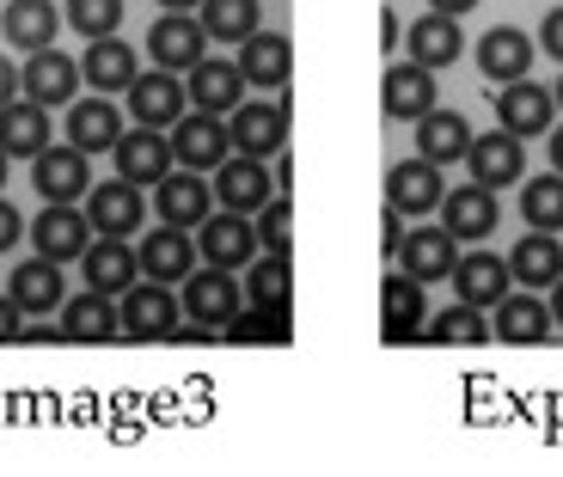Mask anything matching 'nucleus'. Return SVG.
I'll return each instance as SVG.
<instances>
[{"label":"nucleus","instance_id":"23","mask_svg":"<svg viewBox=\"0 0 563 477\" xmlns=\"http://www.w3.org/2000/svg\"><path fill=\"white\" fill-rule=\"evenodd\" d=\"M441 166H429V159H398L393 171H386V202H393L398 214H429V209H441Z\"/></svg>","mask_w":563,"mask_h":477},{"label":"nucleus","instance_id":"7","mask_svg":"<svg viewBox=\"0 0 563 477\" xmlns=\"http://www.w3.org/2000/svg\"><path fill=\"white\" fill-rule=\"evenodd\" d=\"M31 245H37V257H49V264H74V257L92 245V221H86L80 202H43V214L31 221Z\"/></svg>","mask_w":563,"mask_h":477},{"label":"nucleus","instance_id":"49","mask_svg":"<svg viewBox=\"0 0 563 477\" xmlns=\"http://www.w3.org/2000/svg\"><path fill=\"white\" fill-rule=\"evenodd\" d=\"M13 99H19V68L0 56V104H13Z\"/></svg>","mask_w":563,"mask_h":477},{"label":"nucleus","instance_id":"31","mask_svg":"<svg viewBox=\"0 0 563 477\" xmlns=\"http://www.w3.org/2000/svg\"><path fill=\"white\" fill-rule=\"evenodd\" d=\"M508 257H490V252H465L460 264H453V288H460V300L465 307H484L490 312L496 300L508 295Z\"/></svg>","mask_w":563,"mask_h":477},{"label":"nucleus","instance_id":"8","mask_svg":"<svg viewBox=\"0 0 563 477\" xmlns=\"http://www.w3.org/2000/svg\"><path fill=\"white\" fill-rule=\"evenodd\" d=\"M147 56H154V68L190 74L209 56V31H202L197 13H159L154 31H147Z\"/></svg>","mask_w":563,"mask_h":477},{"label":"nucleus","instance_id":"36","mask_svg":"<svg viewBox=\"0 0 563 477\" xmlns=\"http://www.w3.org/2000/svg\"><path fill=\"white\" fill-rule=\"evenodd\" d=\"M0 31H7V43H19V49H49L56 31H62V13L49 0H7Z\"/></svg>","mask_w":563,"mask_h":477},{"label":"nucleus","instance_id":"55","mask_svg":"<svg viewBox=\"0 0 563 477\" xmlns=\"http://www.w3.org/2000/svg\"><path fill=\"white\" fill-rule=\"evenodd\" d=\"M551 99H558V111H563V80H558V86H551Z\"/></svg>","mask_w":563,"mask_h":477},{"label":"nucleus","instance_id":"27","mask_svg":"<svg viewBox=\"0 0 563 477\" xmlns=\"http://www.w3.org/2000/svg\"><path fill=\"white\" fill-rule=\"evenodd\" d=\"M141 74V56L129 49L123 37H92L80 56V80L92 92H129V80Z\"/></svg>","mask_w":563,"mask_h":477},{"label":"nucleus","instance_id":"4","mask_svg":"<svg viewBox=\"0 0 563 477\" xmlns=\"http://www.w3.org/2000/svg\"><path fill=\"white\" fill-rule=\"evenodd\" d=\"M154 214H159L166 226H184V233H197V226L214 214V184H202V171L172 166L166 178L154 184Z\"/></svg>","mask_w":563,"mask_h":477},{"label":"nucleus","instance_id":"13","mask_svg":"<svg viewBox=\"0 0 563 477\" xmlns=\"http://www.w3.org/2000/svg\"><path fill=\"white\" fill-rule=\"evenodd\" d=\"M80 269H86V288L92 295H123L129 281H141V252L129 239H111V233H92V245L80 252Z\"/></svg>","mask_w":563,"mask_h":477},{"label":"nucleus","instance_id":"22","mask_svg":"<svg viewBox=\"0 0 563 477\" xmlns=\"http://www.w3.org/2000/svg\"><path fill=\"white\" fill-rule=\"evenodd\" d=\"M453 264H460V239H453L448 226H417V233H405V245H398V269L417 276V281L453 276Z\"/></svg>","mask_w":563,"mask_h":477},{"label":"nucleus","instance_id":"50","mask_svg":"<svg viewBox=\"0 0 563 477\" xmlns=\"http://www.w3.org/2000/svg\"><path fill=\"white\" fill-rule=\"evenodd\" d=\"M398 37H405V31H398L393 7H386V13H380V49H386V56H393V43H398Z\"/></svg>","mask_w":563,"mask_h":477},{"label":"nucleus","instance_id":"28","mask_svg":"<svg viewBox=\"0 0 563 477\" xmlns=\"http://www.w3.org/2000/svg\"><path fill=\"white\" fill-rule=\"evenodd\" d=\"M496 221H503V209H496V190H484V184H465V190L441 197V226L453 239H490Z\"/></svg>","mask_w":563,"mask_h":477},{"label":"nucleus","instance_id":"12","mask_svg":"<svg viewBox=\"0 0 563 477\" xmlns=\"http://www.w3.org/2000/svg\"><path fill=\"white\" fill-rule=\"evenodd\" d=\"M31 184H37L43 202H80L86 190H92V166H86L80 147H43V154H31Z\"/></svg>","mask_w":563,"mask_h":477},{"label":"nucleus","instance_id":"32","mask_svg":"<svg viewBox=\"0 0 563 477\" xmlns=\"http://www.w3.org/2000/svg\"><path fill=\"white\" fill-rule=\"evenodd\" d=\"M465 147H472V123H465L460 111H429L417 117V154L429 159V166H453V159H465Z\"/></svg>","mask_w":563,"mask_h":477},{"label":"nucleus","instance_id":"10","mask_svg":"<svg viewBox=\"0 0 563 477\" xmlns=\"http://www.w3.org/2000/svg\"><path fill=\"white\" fill-rule=\"evenodd\" d=\"M129 117L135 123H147V129H172L184 117V104H190V92H184V80L172 68H147V74H135L129 80Z\"/></svg>","mask_w":563,"mask_h":477},{"label":"nucleus","instance_id":"37","mask_svg":"<svg viewBox=\"0 0 563 477\" xmlns=\"http://www.w3.org/2000/svg\"><path fill=\"white\" fill-rule=\"evenodd\" d=\"M508 276L515 281H527V288H551V281L563 276V245H558V233H527L521 245H515V257H508Z\"/></svg>","mask_w":563,"mask_h":477},{"label":"nucleus","instance_id":"54","mask_svg":"<svg viewBox=\"0 0 563 477\" xmlns=\"http://www.w3.org/2000/svg\"><path fill=\"white\" fill-rule=\"evenodd\" d=\"M159 7H166V13H197L202 0H159Z\"/></svg>","mask_w":563,"mask_h":477},{"label":"nucleus","instance_id":"19","mask_svg":"<svg viewBox=\"0 0 563 477\" xmlns=\"http://www.w3.org/2000/svg\"><path fill=\"white\" fill-rule=\"evenodd\" d=\"M533 37H527L521 25H490L478 37V68L490 86H508V80H527V68H533Z\"/></svg>","mask_w":563,"mask_h":477},{"label":"nucleus","instance_id":"3","mask_svg":"<svg viewBox=\"0 0 563 477\" xmlns=\"http://www.w3.org/2000/svg\"><path fill=\"white\" fill-rule=\"evenodd\" d=\"M166 135H172V159H178L184 171H214L227 154H233L227 117H209V111H184Z\"/></svg>","mask_w":563,"mask_h":477},{"label":"nucleus","instance_id":"33","mask_svg":"<svg viewBox=\"0 0 563 477\" xmlns=\"http://www.w3.org/2000/svg\"><path fill=\"white\" fill-rule=\"evenodd\" d=\"M43 147H49V111H43L37 99L0 104V154H7V159H31V154H43Z\"/></svg>","mask_w":563,"mask_h":477},{"label":"nucleus","instance_id":"11","mask_svg":"<svg viewBox=\"0 0 563 477\" xmlns=\"http://www.w3.org/2000/svg\"><path fill=\"white\" fill-rule=\"evenodd\" d=\"M422 324H429V300H422V281L405 276V269H386L380 281V337L386 343H417Z\"/></svg>","mask_w":563,"mask_h":477},{"label":"nucleus","instance_id":"2","mask_svg":"<svg viewBox=\"0 0 563 477\" xmlns=\"http://www.w3.org/2000/svg\"><path fill=\"white\" fill-rule=\"evenodd\" d=\"M264 252L257 245V226H252V214H233V209H214L209 221L197 226V257L202 264H214V269H233L240 276L252 257Z\"/></svg>","mask_w":563,"mask_h":477},{"label":"nucleus","instance_id":"39","mask_svg":"<svg viewBox=\"0 0 563 477\" xmlns=\"http://www.w3.org/2000/svg\"><path fill=\"white\" fill-rule=\"evenodd\" d=\"M245 300L269 312H288V252H257L245 264Z\"/></svg>","mask_w":563,"mask_h":477},{"label":"nucleus","instance_id":"47","mask_svg":"<svg viewBox=\"0 0 563 477\" xmlns=\"http://www.w3.org/2000/svg\"><path fill=\"white\" fill-rule=\"evenodd\" d=\"M19 337H25V312H19V300L7 295L0 300V343H19Z\"/></svg>","mask_w":563,"mask_h":477},{"label":"nucleus","instance_id":"34","mask_svg":"<svg viewBox=\"0 0 563 477\" xmlns=\"http://www.w3.org/2000/svg\"><path fill=\"white\" fill-rule=\"evenodd\" d=\"M380 104H386V117H405V123H417V117L435 104V74L417 68V62H398V68H386Z\"/></svg>","mask_w":563,"mask_h":477},{"label":"nucleus","instance_id":"38","mask_svg":"<svg viewBox=\"0 0 563 477\" xmlns=\"http://www.w3.org/2000/svg\"><path fill=\"white\" fill-rule=\"evenodd\" d=\"M209 43H245L252 31H264V7L257 0H202L197 7Z\"/></svg>","mask_w":563,"mask_h":477},{"label":"nucleus","instance_id":"46","mask_svg":"<svg viewBox=\"0 0 563 477\" xmlns=\"http://www.w3.org/2000/svg\"><path fill=\"white\" fill-rule=\"evenodd\" d=\"M539 43H545V56L563 62V7H551V13L539 19Z\"/></svg>","mask_w":563,"mask_h":477},{"label":"nucleus","instance_id":"18","mask_svg":"<svg viewBox=\"0 0 563 477\" xmlns=\"http://www.w3.org/2000/svg\"><path fill=\"white\" fill-rule=\"evenodd\" d=\"M19 86H25V99H37L43 111H49V104H74V92H80L86 80H80V62L56 56V43H49V49H31Z\"/></svg>","mask_w":563,"mask_h":477},{"label":"nucleus","instance_id":"14","mask_svg":"<svg viewBox=\"0 0 563 477\" xmlns=\"http://www.w3.org/2000/svg\"><path fill=\"white\" fill-rule=\"evenodd\" d=\"M558 123V99H551V86L539 80H508L503 99H496V129H508V135H545V129Z\"/></svg>","mask_w":563,"mask_h":477},{"label":"nucleus","instance_id":"15","mask_svg":"<svg viewBox=\"0 0 563 477\" xmlns=\"http://www.w3.org/2000/svg\"><path fill=\"white\" fill-rule=\"evenodd\" d=\"M227 141H233V154H252V159H269L282 154V141H288V111L282 104H233L227 111Z\"/></svg>","mask_w":563,"mask_h":477},{"label":"nucleus","instance_id":"21","mask_svg":"<svg viewBox=\"0 0 563 477\" xmlns=\"http://www.w3.org/2000/svg\"><path fill=\"white\" fill-rule=\"evenodd\" d=\"M184 92H190L197 111L227 117L245 99V74H240V62H227V56H202L197 68H190V80H184Z\"/></svg>","mask_w":563,"mask_h":477},{"label":"nucleus","instance_id":"40","mask_svg":"<svg viewBox=\"0 0 563 477\" xmlns=\"http://www.w3.org/2000/svg\"><path fill=\"white\" fill-rule=\"evenodd\" d=\"M521 214L539 233H563V171H539L521 178Z\"/></svg>","mask_w":563,"mask_h":477},{"label":"nucleus","instance_id":"17","mask_svg":"<svg viewBox=\"0 0 563 477\" xmlns=\"http://www.w3.org/2000/svg\"><path fill=\"white\" fill-rule=\"evenodd\" d=\"M86 221H92V233L129 239L141 221H147V197H141V184H129V178L99 184V190L86 197Z\"/></svg>","mask_w":563,"mask_h":477},{"label":"nucleus","instance_id":"43","mask_svg":"<svg viewBox=\"0 0 563 477\" xmlns=\"http://www.w3.org/2000/svg\"><path fill=\"white\" fill-rule=\"evenodd\" d=\"M68 25L80 31L86 43L117 37V25H123V0H68Z\"/></svg>","mask_w":563,"mask_h":477},{"label":"nucleus","instance_id":"52","mask_svg":"<svg viewBox=\"0 0 563 477\" xmlns=\"http://www.w3.org/2000/svg\"><path fill=\"white\" fill-rule=\"evenodd\" d=\"M429 7H435V13H453V19H460V13H472L478 0H429Z\"/></svg>","mask_w":563,"mask_h":477},{"label":"nucleus","instance_id":"26","mask_svg":"<svg viewBox=\"0 0 563 477\" xmlns=\"http://www.w3.org/2000/svg\"><path fill=\"white\" fill-rule=\"evenodd\" d=\"M405 43H410V62L417 68H453V62L465 56V31H460V19L453 13H429V19H417V25L405 31Z\"/></svg>","mask_w":563,"mask_h":477},{"label":"nucleus","instance_id":"1","mask_svg":"<svg viewBox=\"0 0 563 477\" xmlns=\"http://www.w3.org/2000/svg\"><path fill=\"white\" fill-rule=\"evenodd\" d=\"M117 300H123V307H117L123 337H135V343H166L184 319V300L172 295V281H129Z\"/></svg>","mask_w":563,"mask_h":477},{"label":"nucleus","instance_id":"24","mask_svg":"<svg viewBox=\"0 0 563 477\" xmlns=\"http://www.w3.org/2000/svg\"><path fill=\"white\" fill-rule=\"evenodd\" d=\"M240 74H245V86L282 92L288 74H295V49H288V37H282V31H252V37L240 43Z\"/></svg>","mask_w":563,"mask_h":477},{"label":"nucleus","instance_id":"25","mask_svg":"<svg viewBox=\"0 0 563 477\" xmlns=\"http://www.w3.org/2000/svg\"><path fill=\"white\" fill-rule=\"evenodd\" d=\"M135 252H141L147 281H184L190 269H197V233H184V226L159 221L154 233H147V245H135Z\"/></svg>","mask_w":563,"mask_h":477},{"label":"nucleus","instance_id":"30","mask_svg":"<svg viewBox=\"0 0 563 477\" xmlns=\"http://www.w3.org/2000/svg\"><path fill=\"white\" fill-rule=\"evenodd\" d=\"M551 300H539V288L533 295H503L496 300V337L503 343H521V350H533V343H545L551 337Z\"/></svg>","mask_w":563,"mask_h":477},{"label":"nucleus","instance_id":"35","mask_svg":"<svg viewBox=\"0 0 563 477\" xmlns=\"http://www.w3.org/2000/svg\"><path fill=\"white\" fill-rule=\"evenodd\" d=\"M7 295L19 300V312H49L68 300V288H62V264H49V257H31V264L13 269V281H7Z\"/></svg>","mask_w":563,"mask_h":477},{"label":"nucleus","instance_id":"53","mask_svg":"<svg viewBox=\"0 0 563 477\" xmlns=\"http://www.w3.org/2000/svg\"><path fill=\"white\" fill-rule=\"evenodd\" d=\"M545 295H551V319H558V324H563V276H558V281H551Z\"/></svg>","mask_w":563,"mask_h":477},{"label":"nucleus","instance_id":"44","mask_svg":"<svg viewBox=\"0 0 563 477\" xmlns=\"http://www.w3.org/2000/svg\"><path fill=\"white\" fill-rule=\"evenodd\" d=\"M252 226H257V245H264V252H288V202L269 197L264 209L252 214Z\"/></svg>","mask_w":563,"mask_h":477},{"label":"nucleus","instance_id":"42","mask_svg":"<svg viewBox=\"0 0 563 477\" xmlns=\"http://www.w3.org/2000/svg\"><path fill=\"white\" fill-rule=\"evenodd\" d=\"M221 331L233 343H288V331H295V324H288V312H269V307H252V300H245V307L233 312Z\"/></svg>","mask_w":563,"mask_h":477},{"label":"nucleus","instance_id":"29","mask_svg":"<svg viewBox=\"0 0 563 477\" xmlns=\"http://www.w3.org/2000/svg\"><path fill=\"white\" fill-rule=\"evenodd\" d=\"M62 337L68 343H111V337H123V319H117V300L111 295H92L86 288L80 300H62Z\"/></svg>","mask_w":563,"mask_h":477},{"label":"nucleus","instance_id":"6","mask_svg":"<svg viewBox=\"0 0 563 477\" xmlns=\"http://www.w3.org/2000/svg\"><path fill=\"white\" fill-rule=\"evenodd\" d=\"M111 154H117V178L141 184V190H154V184L178 166V159H172V135H166V129H147V123L123 129Z\"/></svg>","mask_w":563,"mask_h":477},{"label":"nucleus","instance_id":"16","mask_svg":"<svg viewBox=\"0 0 563 477\" xmlns=\"http://www.w3.org/2000/svg\"><path fill=\"white\" fill-rule=\"evenodd\" d=\"M465 166H472V184H484V190H508V184H521L527 178L521 135H508V129H496V135H472Z\"/></svg>","mask_w":563,"mask_h":477},{"label":"nucleus","instance_id":"51","mask_svg":"<svg viewBox=\"0 0 563 477\" xmlns=\"http://www.w3.org/2000/svg\"><path fill=\"white\" fill-rule=\"evenodd\" d=\"M545 141H551V171H563V123H551Z\"/></svg>","mask_w":563,"mask_h":477},{"label":"nucleus","instance_id":"9","mask_svg":"<svg viewBox=\"0 0 563 477\" xmlns=\"http://www.w3.org/2000/svg\"><path fill=\"white\" fill-rule=\"evenodd\" d=\"M269 197H276V178H269L264 159H252V154H227L221 166H214V202H221V209H233V214H257Z\"/></svg>","mask_w":563,"mask_h":477},{"label":"nucleus","instance_id":"48","mask_svg":"<svg viewBox=\"0 0 563 477\" xmlns=\"http://www.w3.org/2000/svg\"><path fill=\"white\" fill-rule=\"evenodd\" d=\"M19 233H25V221H19V209L7 197H0V252H13L19 245Z\"/></svg>","mask_w":563,"mask_h":477},{"label":"nucleus","instance_id":"56","mask_svg":"<svg viewBox=\"0 0 563 477\" xmlns=\"http://www.w3.org/2000/svg\"><path fill=\"white\" fill-rule=\"evenodd\" d=\"M0 184H7V154H0Z\"/></svg>","mask_w":563,"mask_h":477},{"label":"nucleus","instance_id":"5","mask_svg":"<svg viewBox=\"0 0 563 477\" xmlns=\"http://www.w3.org/2000/svg\"><path fill=\"white\" fill-rule=\"evenodd\" d=\"M178 300H184V312H190V319H202V324H214V331H221V324L245 307V281L233 276V269L202 264V269H190V276H184V295Z\"/></svg>","mask_w":563,"mask_h":477},{"label":"nucleus","instance_id":"45","mask_svg":"<svg viewBox=\"0 0 563 477\" xmlns=\"http://www.w3.org/2000/svg\"><path fill=\"white\" fill-rule=\"evenodd\" d=\"M398 245H405V214H398L393 202H386V209H380V252H386V257H398Z\"/></svg>","mask_w":563,"mask_h":477},{"label":"nucleus","instance_id":"20","mask_svg":"<svg viewBox=\"0 0 563 477\" xmlns=\"http://www.w3.org/2000/svg\"><path fill=\"white\" fill-rule=\"evenodd\" d=\"M117 135H123V104H111V92H92V99L68 104V141L80 154H111Z\"/></svg>","mask_w":563,"mask_h":477},{"label":"nucleus","instance_id":"41","mask_svg":"<svg viewBox=\"0 0 563 477\" xmlns=\"http://www.w3.org/2000/svg\"><path fill=\"white\" fill-rule=\"evenodd\" d=\"M422 337H435V343H484L490 337V319H484V307L453 300V307H441L435 319L422 324Z\"/></svg>","mask_w":563,"mask_h":477}]
</instances>
